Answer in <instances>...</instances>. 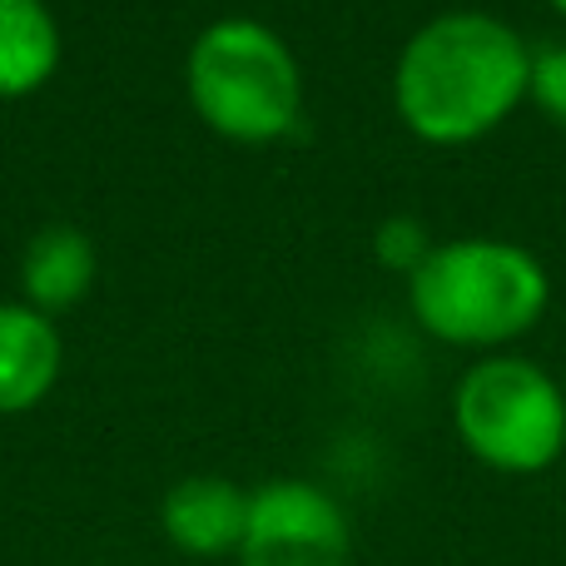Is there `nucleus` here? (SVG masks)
<instances>
[{"label":"nucleus","instance_id":"nucleus-1","mask_svg":"<svg viewBox=\"0 0 566 566\" xmlns=\"http://www.w3.org/2000/svg\"><path fill=\"white\" fill-rule=\"evenodd\" d=\"M532 50L497 15L452 10L402 45L392 99L402 125L428 145H468L522 105Z\"/></svg>","mask_w":566,"mask_h":566},{"label":"nucleus","instance_id":"nucleus-2","mask_svg":"<svg viewBox=\"0 0 566 566\" xmlns=\"http://www.w3.org/2000/svg\"><path fill=\"white\" fill-rule=\"evenodd\" d=\"M412 313L442 343L497 348L547 313L552 283L537 254L507 239H452L408 274Z\"/></svg>","mask_w":566,"mask_h":566},{"label":"nucleus","instance_id":"nucleus-3","mask_svg":"<svg viewBox=\"0 0 566 566\" xmlns=\"http://www.w3.org/2000/svg\"><path fill=\"white\" fill-rule=\"evenodd\" d=\"M189 105L209 129L239 145H269L298 125V60L269 25L244 15L214 20L189 50Z\"/></svg>","mask_w":566,"mask_h":566},{"label":"nucleus","instance_id":"nucleus-4","mask_svg":"<svg viewBox=\"0 0 566 566\" xmlns=\"http://www.w3.org/2000/svg\"><path fill=\"white\" fill-rule=\"evenodd\" d=\"M458 432L497 472H542L566 448V398L527 358H482L458 382Z\"/></svg>","mask_w":566,"mask_h":566},{"label":"nucleus","instance_id":"nucleus-5","mask_svg":"<svg viewBox=\"0 0 566 566\" xmlns=\"http://www.w3.org/2000/svg\"><path fill=\"white\" fill-rule=\"evenodd\" d=\"M348 517L313 482H269L249 502L244 566H348Z\"/></svg>","mask_w":566,"mask_h":566},{"label":"nucleus","instance_id":"nucleus-6","mask_svg":"<svg viewBox=\"0 0 566 566\" xmlns=\"http://www.w3.org/2000/svg\"><path fill=\"white\" fill-rule=\"evenodd\" d=\"M249 502L254 492H244L229 478H185L165 492L159 522L185 557H229L244 547Z\"/></svg>","mask_w":566,"mask_h":566},{"label":"nucleus","instance_id":"nucleus-7","mask_svg":"<svg viewBox=\"0 0 566 566\" xmlns=\"http://www.w3.org/2000/svg\"><path fill=\"white\" fill-rule=\"evenodd\" d=\"M60 378V333L30 303H0V412H25Z\"/></svg>","mask_w":566,"mask_h":566},{"label":"nucleus","instance_id":"nucleus-8","mask_svg":"<svg viewBox=\"0 0 566 566\" xmlns=\"http://www.w3.org/2000/svg\"><path fill=\"white\" fill-rule=\"evenodd\" d=\"M20 283H25V303L35 313H65L95 283V244L85 229L75 224H45L30 234L25 259H20Z\"/></svg>","mask_w":566,"mask_h":566},{"label":"nucleus","instance_id":"nucleus-9","mask_svg":"<svg viewBox=\"0 0 566 566\" xmlns=\"http://www.w3.org/2000/svg\"><path fill=\"white\" fill-rule=\"evenodd\" d=\"M60 65V30L45 0H0V99L40 90Z\"/></svg>","mask_w":566,"mask_h":566},{"label":"nucleus","instance_id":"nucleus-10","mask_svg":"<svg viewBox=\"0 0 566 566\" xmlns=\"http://www.w3.org/2000/svg\"><path fill=\"white\" fill-rule=\"evenodd\" d=\"M373 249H378V259L388 269H398V274H412V269L422 264V259L432 254V239L428 229L418 224L412 214H392L378 224V239H373Z\"/></svg>","mask_w":566,"mask_h":566},{"label":"nucleus","instance_id":"nucleus-11","mask_svg":"<svg viewBox=\"0 0 566 566\" xmlns=\"http://www.w3.org/2000/svg\"><path fill=\"white\" fill-rule=\"evenodd\" d=\"M527 95L537 99L552 125L566 129V45H552V50H542V55H532Z\"/></svg>","mask_w":566,"mask_h":566},{"label":"nucleus","instance_id":"nucleus-12","mask_svg":"<svg viewBox=\"0 0 566 566\" xmlns=\"http://www.w3.org/2000/svg\"><path fill=\"white\" fill-rule=\"evenodd\" d=\"M552 6H557V10H562V15H566V0H552Z\"/></svg>","mask_w":566,"mask_h":566},{"label":"nucleus","instance_id":"nucleus-13","mask_svg":"<svg viewBox=\"0 0 566 566\" xmlns=\"http://www.w3.org/2000/svg\"><path fill=\"white\" fill-rule=\"evenodd\" d=\"M562 398H566V388H562Z\"/></svg>","mask_w":566,"mask_h":566}]
</instances>
